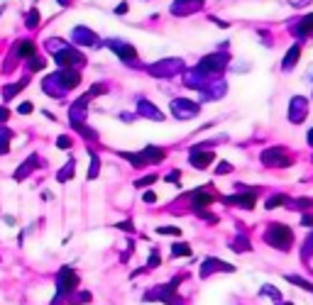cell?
Listing matches in <instances>:
<instances>
[{"mask_svg":"<svg viewBox=\"0 0 313 305\" xmlns=\"http://www.w3.org/2000/svg\"><path fill=\"white\" fill-rule=\"evenodd\" d=\"M308 142H311V144H313V134H311V137H308Z\"/></svg>","mask_w":313,"mask_h":305,"instance_id":"obj_8","label":"cell"},{"mask_svg":"<svg viewBox=\"0 0 313 305\" xmlns=\"http://www.w3.org/2000/svg\"><path fill=\"white\" fill-rule=\"evenodd\" d=\"M296 56H299V46H294V49H291V52H289V59L284 61V66H286V68H291V64L296 61Z\"/></svg>","mask_w":313,"mask_h":305,"instance_id":"obj_5","label":"cell"},{"mask_svg":"<svg viewBox=\"0 0 313 305\" xmlns=\"http://www.w3.org/2000/svg\"><path fill=\"white\" fill-rule=\"evenodd\" d=\"M286 281H289V284H296L299 288L308 291V293H313V284L311 281H306V278H301V276H286Z\"/></svg>","mask_w":313,"mask_h":305,"instance_id":"obj_3","label":"cell"},{"mask_svg":"<svg viewBox=\"0 0 313 305\" xmlns=\"http://www.w3.org/2000/svg\"><path fill=\"white\" fill-rule=\"evenodd\" d=\"M20 52H23V56H32L34 54V46L30 42H25L23 46H20Z\"/></svg>","mask_w":313,"mask_h":305,"instance_id":"obj_6","label":"cell"},{"mask_svg":"<svg viewBox=\"0 0 313 305\" xmlns=\"http://www.w3.org/2000/svg\"><path fill=\"white\" fill-rule=\"evenodd\" d=\"M20 110H23V115H27V112L32 110V105H30V103H25V105H23V108H20Z\"/></svg>","mask_w":313,"mask_h":305,"instance_id":"obj_7","label":"cell"},{"mask_svg":"<svg viewBox=\"0 0 313 305\" xmlns=\"http://www.w3.org/2000/svg\"><path fill=\"white\" fill-rule=\"evenodd\" d=\"M56 286H59V293H71L74 288L78 286V276L74 273V269L64 266L59 271V278H56Z\"/></svg>","mask_w":313,"mask_h":305,"instance_id":"obj_2","label":"cell"},{"mask_svg":"<svg viewBox=\"0 0 313 305\" xmlns=\"http://www.w3.org/2000/svg\"><path fill=\"white\" fill-rule=\"evenodd\" d=\"M171 254H174V256H189L191 247L189 244H174V247H171Z\"/></svg>","mask_w":313,"mask_h":305,"instance_id":"obj_4","label":"cell"},{"mask_svg":"<svg viewBox=\"0 0 313 305\" xmlns=\"http://www.w3.org/2000/svg\"><path fill=\"white\" fill-rule=\"evenodd\" d=\"M291 229L289 227H284V225H272L269 227V232H267V242L269 244H274L277 249H281V251H286V247L291 244Z\"/></svg>","mask_w":313,"mask_h":305,"instance_id":"obj_1","label":"cell"}]
</instances>
